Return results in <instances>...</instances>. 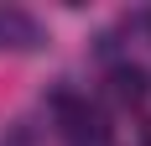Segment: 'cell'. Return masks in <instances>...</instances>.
<instances>
[{"label": "cell", "mask_w": 151, "mask_h": 146, "mask_svg": "<svg viewBox=\"0 0 151 146\" xmlns=\"http://www.w3.org/2000/svg\"><path fill=\"white\" fill-rule=\"evenodd\" d=\"M115 84H120V94H125V99H141V84H146V78H141L136 68H120V73H115Z\"/></svg>", "instance_id": "2"}, {"label": "cell", "mask_w": 151, "mask_h": 146, "mask_svg": "<svg viewBox=\"0 0 151 146\" xmlns=\"http://www.w3.org/2000/svg\"><path fill=\"white\" fill-rule=\"evenodd\" d=\"M58 115H63V136H68L73 146H104V120L94 115L83 99L58 94Z\"/></svg>", "instance_id": "1"}]
</instances>
